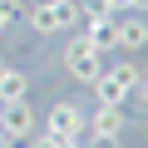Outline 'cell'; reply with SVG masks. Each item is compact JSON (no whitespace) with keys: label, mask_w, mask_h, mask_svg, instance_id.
Here are the masks:
<instances>
[{"label":"cell","mask_w":148,"mask_h":148,"mask_svg":"<svg viewBox=\"0 0 148 148\" xmlns=\"http://www.w3.org/2000/svg\"><path fill=\"white\" fill-rule=\"evenodd\" d=\"M84 20V0H30L25 5V25L35 35H64Z\"/></svg>","instance_id":"6da1fadb"},{"label":"cell","mask_w":148,"mask_h":148,"mask_svg":"<svg viewBox=\"0 0 148 148\" xmlns=\"http://www.w3.org/2000/svg\"><path fill=\"white\" fill-rule=\"evenodd\" d=\"M138 79H143V69H138L133 59H119V64H109V69L99 74L89 89H94V99H99V104H114V109H123V104L133 99Z\"/></svg>","instance_id":"7a4b0ae2"},{"label":"cell","mask_w":148,"mask_h":148,"mask_svg":"<svg viewBox=\"0 0 148 148\" xmlns=\"http://www.w3.org/2000/svg\"><path fill=\"white\" fill-rule=\"evenodd\" d=\"M64 74L79 79V84H94L99 74H104V49H99L89 35H74V40L64 45Z\"/></svg>","instance_id":"3957f363"},{"label":"cell","mask_w":148,"mask_h":148,"mask_svg":"<svg viewBox=\"0 0 148 148\" xmlns=\"http://www.w3.org/2000/svg\"><path fill=\"white\" fill-rule=\"evenodd\" d=\"M35 133H40V119H35L30 99H25V104H0V138H5L10 148L30 143Z\"/></svg>","instance_id":"277c9868"},{"label":"cell","mask_w":148,"mask_h":148,"mask_svg":"<svg viewBox=\"0 0 148 148\" xmlns=\"http://www.w3.org/2000/svg\"><path fill=\"white\" fill-rule=\"evenodd\" d=\"M49 138H84V109L79 104H69V99H59L49 114H45V123H40Z\"/></svg>","instance_id":"5b68a950"},{"label":"cell","mask_w":148,"mask_h":148,"mask_svg":"<svg viewBox=\"0 0 148 148\" xmlns=\"http://www.w3.org/2000/svg\"><path fill=\"white\" fill-rule=\"evenodd\" d=\"M84 35L99 45V49H114V25H119V10L114 5H84Z\"/></svg>","instance_id":"8992f818"},{"label":"cell","mask_w":148,"mask_h":148,"mask_svg":"<svg viewBox=\"0 0 148 148\" xmlns=\"http://www.w3.org/2000/svg\"><path fill=\"white\" fill-rule=\"evenodd\" d=\"M123 128H128V114L114 109V104H99L94 114H84V133L89 138H119Z\"/></svg>","instance_id":"52a82bcc"},{"label":"cell","mask_w":148,"mask_h":148,"mask_svg":"<svg viewBox=\"0 0 148 148\" xmlns=\"http://www.w3.org/2000/svg\"><path fill=\"white\" fill-rule=\"evenodd\" d=\"M143 45H148V20H143V15H119V25H114V49L133 54V49H143Z\"/></svg>","instance_id":"ba28073f"},{"label":"cell","mask_w":148,"mask_h":148,"mask_svg":"<svg viewBox=\"0 0 148 148\" xmlns=\"http://www.w3.org/2000/svg\"><path fill=\"white\" fill-rule=\"evenodd\" d=\"M25 94H30L25 69H15V64L0 59V104H25Z\"/></svg>","instance_id":"9c48e42d"},{"label":"cell","mask_w":148,"mask_h":148,"mask_svg":"<svg viewBox=\"0 0 148 148\" xmlns=\"http://www.w3.org/2000/svg\"><path fill=\"white\" fill-rule=\"evenodd\" d=\"M109 5H114L119 15H143V10H148V0H109Z\"/></svg>","instance_id":"30bf717a"},{"label":"cell","mask_w":148,"mask_h":148,"mask_svg":"<svg viewBox=\"0 0 148 148\" xmlns=\"http://www.w3.org/2000/svg\"><path fill=\"white\" fill-rule=\"evenodd\" d=\"M15 15H20V10H15V5H5V0H0V35H5V30L15 25Z\"/></svg>","instance_id":"8fae6325"},{"label":"cell","mask_w":148,"mask_h":148,"mask_svg":"<svg viewBox=\"0 0 148 148\" xmlns=\"http://www.w3.org/2000/svg\"><path fill=\"white\" fill-rule=\"evenodd\" d=\"M133 99H138V104L148 109V74H143V79H138V89H133Z\"/></svg>","instance_id":"7c38bea8"},{"label":"cell","mask_w":148,"mask_h":148,"mask_svg":"<svg viewBox=\"0 0 148 148\" xmlns=\"http://www.w3.org/2000/svg\"><path fill=\"white\" fill-rule=\"evenodd\" d=\"M84 148H123V143H119V138H89Z\"/></svg>","instance_id":"4fadbf2b"},{"label":"cell","mask_w":148,"mask_h":148,"mask_svg":"<svg viewBox=\"0 0 148 148\" xmlns=\"http://www.w3.org/2000/svg\"><path fill=\"white\" fill-rule=\"evenodd\" d=\"M54 148H84V138H54Z\"/></svg>","instance_id":"5bb4252c"},{"label":"cell","mask_w":148,"mask_h":148,"mask_svg":"<svg viewBox=\"0 0 148 148\" xmlns=\"http://www.w3.org/2000/svg\"><path fill=\"white\" fill-rule=\"evenodd\" d=\"M5 5H15V10H25V5H30V0H5Z\"/></svg>","instance_id":"9a60e30c"},{"label":"cell","mask_w":148,"mask_h":148,"mask_svg":"<svg viewBox=\"0 0 148 148\" xmlns=\"http://www.w3.org/2000/svg\"><path fill=\"white\" fill-rule=\"evenodd\" d=\"M89 5H109V0H89Z\"/></svg>","instance_id":"2e32d148"}]
</instances>
